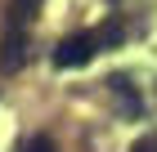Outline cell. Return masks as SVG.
Masks as SVG:
<instances>
[{"label":"cell","mask_w":157,"mask_h":152,"mask_svg":"<svg viewBox=\"0 0 157 152\" xmlns=\"http://www.w3.org/2000/svg\"><path fill=\"white\" fill-rule=\"evenodd\" d=\"M18 152H59V148H54V139H45V134H36V139H27V143H23Z\"/></svg>","instance_id":"obj_4"},{"label":"cell","mask_w":157,"mask_h":152,"mask_svg":"<svg viewBox=\"0 0 157 152\" xmlns=\"http://www.w3.org/2000/svg\"><path fill=\"white\" fill-rule=\"evenodd\" d=\"M94 49H99V40H94V32H76V36H63L59 45H54V67H85V63L94 58Z\"/></svg>","instance_id":"obj_1"},{"label":"cell","mask_w":157,"mask_h":152,"mask_svg":"<svg viewBox=\"0 0 157 152\" xmlns=\"http://www.w3.org/2000/svg\"><path fill=\"white\" fill-rule=\"evenodd\" d=\"M27 58V27L18 13H9V23H5V40H0V67L5 72H18Z\"/></svg>","instance_id":"obj_2"},{"label":"cell","mask_w":157,"mask_h":152,"mask_svg":"<svg viewBox=\"0 0 157 152\" xmlns=\"http://www.w3.org/2000/svg\"><path fill=\"white\" fill-rule=\"evenodd\" d=\"M108 90L117 94V107H121V117H139L144 112V98H139V90L130 85V76H108Z\"/></svg>","instance_id":"obj_3"},{"label":"cell","mask_w":157,"mask_h":152,"mask_svg":"<svg viewBox=\"0 0 157 152\" xmlns=\"http://www.w3.org/2000/svg\"><path fill=\"white\" fill-rule=\"evenodd\" d=\"M18 5H40V0H18Z\"/></svg>","instance_id":"obj_6"},{"label":"cell","mask_w":157,"mask_h":152,"mask_svg":"<svg viewBox=\"0 0 157 152\" xmlns=\"http://www.w3.org/2000/svg\"><path fill=\"white\" fill-rule=\"evenodd\" d=\"M130 152H157V143H153V139H144V143H135Z\"/></svg>","instance_id":"obj_5"}]
</instances>
